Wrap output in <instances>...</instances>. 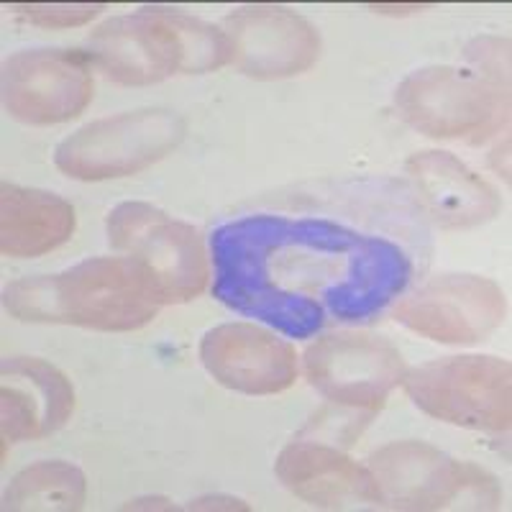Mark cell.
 <instances>
[{"instance_id":"cell-14","label":"cell","mask_w":512,"mask_h":512,"mask_svg":"<svg viewBox=\"0 0 512 512\" xmlns=\"http://www.w3.org/2000/svg\"><path fill=\"white\" fill-rule=\"evenodd\" d=\"M274 472L292 495L323 510L379 505L372 472L351 456L323 443H290L280 451Z\"/></svg>"},{"instance_id":"cell-5","label":"cell","mask_w":512,"mask_h":512,"mask_svg":"<svg viewBox=\"0 0 512 512\" xmlns=\"http://www.w3.org/2000/svg\"><path fill=\"white\" fill-rule=\"evenodd\" d=\"M369 472L379 492V505L392 510H495L500 484L487 469L456 461L423 441H395L374 451Z\"/></svg>"},{"instance_id":"cell-16","label":"cell","mask_w":512,"mask_h":512,"mask_svg":"<svg viewBox=\"0 0 512 512\" xmlns=\"http://www.w3.org/2000/svg\"><path fill=\"white\" fill-rule=\"evenodd\" d=\"M0 192V249L6 256L47 254L75 231V208L54 192L8 182Z\"/></svg>"},{"instance_id":"cell-21","label":"cell","mask_w":512,"mask_h":512,"mask_svg":"<svg viewBox=\"0 0 512 512\" xmlns=\"http://www.w3.org/2000/svg\"><path fill=\"white\" fill-rule=\"evenodd\" d=\"M466 59L477 72L495 80L510 82V41L500 36H479L466 47Z\"/></svg>"},{"instance_id":"cell-9","label":"cell","mask_w":512,"mask_h":512,"mask_svg":"<svg viewBox=\"0 0 512 512\" xmlns=\"http://www.w3.org/2000/svg\"><path fill=\"white\" fill-rule=\"evenodd\" d=\"M305 377L323 397L351 410H379L405 379V359L382 336L338 331L305 351Z\"/></svg>"},{"instance_id":"cell-4","label":"cell","mask_w":512,"mask_h":512,"mask_svg":"<svg viewBox=\"0 0 512 512\" xmlns=\"http://www.w3.org/2000/svg\"><path fill=\"white\" fill-rule=\"evenodd\" d=\"M395 105L420 134L477 144L510 123V82L436 64L410 72L397 85Z\"/></svg>"},{"instance_id":"cell-6","label":"cell","mask_w":512,"mask_h":512,"mask_svg":"<svg viewBox=\"0 0 512 512\" xmlns=\"http://www.w3.org/2000/svg\"><path fill=\"white\" fill-rule=\"evenodd\" d=\"M108 241L152 282L162 305L190 303L203 295L210 262L195 226L149 203H121L108 216Z\"/></svg>"},{"instance_id":"cell-17","label":"cell","mask_w":512,"mask_h":512,"mask_svg":"<svg viewBox=\"0 0 512 512\" xmlns=\"http://www.w3.org/2000/svg\"><path fill=\"white\" fill-rule=\"evenodd\" d=\"M88 500V479L67 461H39L16 474L3 495V510L75 512Z\"/></svg>"},{"instance_id":"cell-23","label":"cell","mask_w":512,"mask_h":512,"mask_svg":"<svg viewBox=\"0 0 512 512\" xmlns=\"http://www.w3.org/2000/svg\"><path fill=\"white\" fill-rule=\"evenodd\" d=\"M123 510H175V505L164 497H141V500H131L123 505Z\"/></svg>"},{"instance_id":"cell-19","label":"cell","mask_w":512,"mask_h":512,"mask_svg":"<svg viewBox=\"0 0 512 512\" xmlns=\"http://www.w3.org/2000/svg\"><path fill=\"white\" fill-rule=\"evenodd\" d=\"M0 425H3V443L34 441L44 438V402L34 400L21 387L3 384L0 390Z\"/></svg>"},{"instance_id":"cell-20","label":"cell","mask_w":512,"mask_h":512,"mask_svg":"<svg viewBox=\"0 0 512 512\" xmlns=\"http://www.w3.org/2000/svg\"><path fill=\"white\" fill-rule=\"evenodd\" d=\"M13 11L44 29H72L93 21L105 6L98 3H13Z\"/></svg>"},{"instance_id":"cell-8","label":"cell","mask_w":512,"mask_h":512,"mask_svg":"<svg viewBox=\"0 0 512 512\" xmlns=\"http://www.w3.org/2000/svg\"><path fill=\"white\" fill-rule=\"evenodd\" d=\"M405 392L443 423L502 433L512 418V367L497 356H448L405 372Z\"/></svg>"},{"instance_id":"cell-2","label":"cell","mask_w":512,"mask_h":512,"mask_svg":"<svg viewBox=\"0 0 512 512\" xmlns=\"http://www.w3.org/2000/svg\"><path fill=\"white\" fill-rule=\"evenodd\" d=\"M6 310L26 323H62L95 331H136L162 308L152 282L126 256H98L57 274L6 287Z\"/></svg>"},{"instance_id":"cell-3","label":"cell","mask_w":512,"mask_h":512,"mask_svg":"<svg viewBox=\"0 0 512 512\" xmlns=\"http://www.w3.org/2000/svg\"><path fill=\"white\" fill-rule=\"evenodd\" d=\"M88 52L100 70L121 85H152L172 75H198L233 59L226 31L162 8L108 18L88 36Z\"/></svg>"},{"instance_id":"cell-22","label":"cell","mask_w":512,"mask_h":512,"mask_svg":"<svg viewBox=\"0 0 512 512\" xmlns=\"http://www.w3.org/2000/svg\"><path fill=\"white\" fill-rule=\"evenodd\" d=\"M190 510H249V505L228 495H208L192 500Z\"/></svg>"},{"instance_id":"cell-18","label":"cell","mask_w":512,"mask_h":512,"mask_svg":"<svg viewBox=\"0 0 512 512\" xmlns=\"http://www.w3.org/2000/svg\"><path fill=\"white\" fill-rule=\"evenodd\" d=\"M3 377L29 379L44 402V433L59 431L72 410H75V390L70 379L64 377L49 361L36 359V356H8L3 361Z\"/></svg>"},{"instance_id":"cell-11","label":"cell","mask_w":512,"mask_h":512,"mask_svg":"<svg viewBox=\"0 0 512 512\" xmlns=\"http://www.w3.org/2000/svg\"><path fill=\"white\" fill-rule=\"evenodd\" d=\"M507 300L497 282L479 274H446L405 297L395 318L438 344H477L505 323Z\"/></svg>"},{"instance_id":"cell-12","label":"cell","mask_w":512,"mask_h":512,"mask_svg":"<svg viewBox=\"0 0 512 512\" xmlns=\"http://www.w3.org/2000/svg\"><path fill=\"white\" fill-rule=\"evenodd\" d=\"M233 59L244 75L282 80L310 70L320 57V34L308 18L285 6H241L226 16Z\"/></svg>"},{"instance_id":"cell-1","label":"cell","mask_w":512,"mask_h":512,"mask_svg":"<svg viewBox=\"0 0 512 512\" xmlns=\"http://www.w3.org/2000/svg\"><path fill=\"white\" fill-rule=\"evenodd\" d=\"M210 246L218 300L292 338L374 318L410 280L400 246L326 218L246 216Z\"/></svg>"},{"instance_id":"cell-15","label":"cell","mask_w":512,"mask_h":512,"mask_svg":"<svg viewBox=\"0 0 512 512\" xmlns=\"http://www.w3.org/2000/svg\"><path fill=\"white\" fill-rule=\"evenodd\" d=\"M408 175L425 213L443 228H472L500 213V195L484 177L448 152H418Z\"/></svg>"},{"instance_id":"cell-10","label":"cell","mask_w":512,"mask_h":512,"mask_svg":"<svg viewBox=\"0 0 512 512\" xmlns=\"http://www.w3.org/2000/svg\"><path fill=\"white\" fill-rule=\"evenodd\" d=\"M93 98L88 54L24 49L3 64V103L13 118L34 126L72 121Z\"/></svg>"},{"instance_id":"cell-24","label":"cell","mask_w":512,"mask_h":512,"mask_svg":"<svg viewBox=\"0 0 512 512\" xmlns=\"http://www.w3.org/2000/svg\"><path fill=\"white\" fill-rule=\"evenodd\" d=\"M507 154H510V141H505L502 146H497L495 154H492V164L500 175H505V180H510V167H507Z\"/></svg>"},{"instance_id":"cell-13","label":"cell","mask_w":512,"mask_h":512,"mask_svg":"<svg viewBox=\"0 0 512 512\" xmlns=\"http://www.w3.org/2000/svg\"><path fill=\"white\" fill-rule=\"evenodd\" d=\"M200 361L228 390L280 395L297 379V354L277 333L254 323H223L200 341Z\"/></svg>"},{"instance_id":"cell-7","label":"cell","mask_w":512,"mask_h":512,"mask_svg":"<svg viewBox=\"0 0 512 512\" xmlns=\"http://www.w3.org/2000/svg\"><path fill=\"white\" fill-rule=\"evenodd\" d=\"M185 139V121L167 108H141L82 126L57 146L54 164L72 180L100 182L136 175Z\"/></svg>"}]
</instances>
